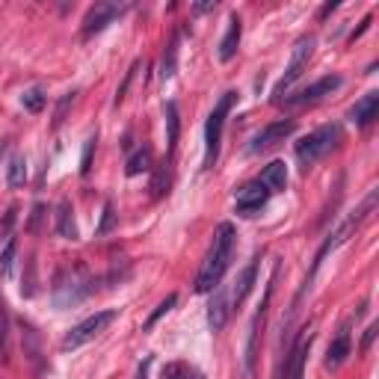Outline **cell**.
Here are the masks:
<instances>
[{"label":"cell","instance_id":"1","mask_svg":"<svg viewBox=\"0 0 379 379\" xmlns=\"http://www.w3.org/2000/svg\"><path fill=\"white\" fill-rule=\"evenodd\" d=\"M234 249H237V229L231 222H220L217 231H213V243L196 276V294H210L222 282V276L234 258Z\"/></svg>","mask_w":379,"mask_h":379},{"label":"cell","instance_id":"2","mask_svg":"<svg viewBox=\"0 0 379 379\" xmlns=\"http://www.w3.org/2000/svg\"><path fill=\"white\" fill-rule=\"evenodd\" d=\"M95 290V279L86 264H74V267H62L54 279V290H50V296H54V306L57 308H71L83 302Z\"/></svg>","mask_w":379,"mask_h":379},{"label":"cell","instance_id":"3","mask_svg":"<svg viewBox=\"0 0 379 379\" xmlns=\"http://www.w3.org/2000/svg\"><path fill=\"white\" fill-rule=\"evenodd\" d=\"M338 143H341V124H338V122L323 124V128L311 131L306 140L296 143V160H299V166H302V169L314 166V163L329 155V151H332Z\"/></svg>","mask_w":379,"mask_h":379},{"label":"cell","instance_id":"4","mask_svg":"<svg viewBox=\"0 0 379 379\" xmlns=\"http://www.w3.org/2000/svg\"><path fill=\"white\" fill-rule=\"evenodd\" d=\"M237 101V92H225L217 107L210 110L208 116V124H205V169H210L213 163L220 157V143H222V128H225V119H229V113Z\"/></svg>","mask_w":379,"mask_h":379},{"label":"cell","instance_id":"5","mask_svg":"<svg viewBox=\"0 0 379 379\" xmlns=\"http://www.w3.org/2000/svg\"><path fill=\"white\" fill-rule=\"evenodd\" d=\"M314 45H317V39H314V36H299V39H296L294 54H290V66H287V71L282 74V80L276 83V90H273V104H282L285 95H287V90L302 78V74H306L308 59H311V54H314Z\"/></svg>","mask_w":379,"mask_h":379},{"label":"cell","instance_id":"6","mask_svg":"<svg viewBox=\"0 0 379 379\" xmlns=\"http://www.w3.org/2000/svg\"><path fill=\"white\" fill-rule=\"evenodd\" d=\"M116 317H119V311H113V308L110 311H95L92 317H86L83 323H78L66 338H62V350H78L83 344H90V341H95Z\"/></svg>","mask_w":379,"mask_h":379},{"label":"cell","instance_id":"7","mask_svg":"<svg viewBox=\"0 0 379 379\" xmlns=\"http://www.w3.org/2000/svg\"><path fill=\"white\" fill-rule=\"evenodd\" d=\"M294 131H296V122H294V119L270 122L267 128H261V131L255 134V140H252V145H249V155H264V151L276 148L279 143H285Z\"/></svg>","mask_w":379,"mask_h":379},{"label":"cell","instance_id":"8","mask_svg":"<svg viewBox=\"0 0 379 379\" xmlns=\"http://www.w3.org/2000/svg\"><path fill=\"white\" fill-rule=\"evenodd\" d=\"M124 12H128V3H95L83 21V39H92V36L104 33L113 21L124 15Z\"/></svg>","mask_w":379,"mask_h":379},{"label":"cell","instance_id":"9","mask_svg":"<svg viewBox=\"0 0 379 379\" xmlns=\"http://www.w3.org/2000/svg\"><path fill=\"white\" fill-rule=\"evenodd\" d=\"M270 196H273V190L264 184L261 178H255V181H249V184H243L237 190L234 208H237V213H243V217H252L255 210H261L264 205H267Z\"/></svg>","mask_w":379,"mask_h":379},{"label":"cell","instance_id":"10","mask_svg":"<svg viewBox=\"0 0 379 379\" xmlns=\"http://www.w3.org/2000/svg\"><path fill=\"white\" fill-rule=\"evenodd\" d=\"M270 296H273V279H270L267 290H264V299H261V306H258V311H255V317H252V323H249V341H246V356H243V371H246V376H252V371H255L258 335H261V323H264V317H267Z\"/></svg>","mask_w":379,"mask_h":379},{"label":"cell","instance_id":"11","mask_svg":"<svg viewBox=\"0 0 379 379\" xmlns=\"http://www.w3.org/2000/svg\"><path fill=\"white\" fill-rule=\"evenodd\" d=\"M341 74H326V78H320L317 83H311L308 90H302L299 95H294V98H285L282 104L285 107H308V104H317L320 98H326V95H332L335 90H341Z\"/></svg>","mask_w":379,"mask_h":379},{"label":"cell","instance_id":"12","mask_svg":"<svg viewBox=\"0 0 379 379\" xmlns=\"http://www.w3.org/2000/svg\"><path fill=\"white\" fill-rule=\"evenodd\" d=\"M231 311H234L231 287L229 285H217V287H213V299H210V306H208V326H210L213 332H220L222 326L229 323Z\"/></svg>","mask_w":379,"mask_h":379},{"label":"cell","instance_id":"13","mask_svg":"<svg viewBox=\"0 0 379 379\" xmlns=\"http://www.w3.org/2000/svg\"><path fill=\"white\" fill-rule=\"evenodd\" d=\"M311 341H314V332L311 329H302V335L296 338L294 350L290 356L285 359V376L282 379H306V359H308V350H311Z\"/></svg>","mask_w":379,"mask_h":379},{"label":"cell","instance_id":"14","mask_svg":"<svg viewBox=\"0 0 379 379\" xmlns=\"http://www.w3.org/2000/svg\"><path fill=\"white\" fill-rule=\"evenodd\" d=\"M376 116H379V92H368L350 110V122L356 124V128H371V124L376 122Z\"/></svg>","mask_w":379,"mask_h":379},{"label":"cell","instance_id":"15","mask_svg":"<svg viewBox=\"0 0 379 379\" xmlns=\"http://www.w3.org/2000/svg\"><path fill=\"white\" fill-rule=\"evenodd\" d=\"M258 255L255 258H252L249 264H246V267L243 270H240V276H237V279L229 285L231 287V302H234V308H240V306H243V299L249 296V290H252V285H255V279H258Z\"/></svg>","mask_w":379,"mask_h":379},{"label":"cell","instance_id":"16","mask_svg":"<svg viewBox=\"0 0 379 379\" xmlns=\"http://www.w3.org/2000/svg\"><path fill=\"white\" fill-rule=\"evenodd\" d=\"M350 326H344L338 335H335V341L329 344V350H326V368L329 371H335V368H341L347 359H350Z\"/></svg>","mask_w":379,"mask_h":379},{"label":"cell","instance_id":"17","mask_svg":"<svg viewBox=\"0 0 379 379\" xmlns=\"http://www.w3.org/2000/svg\"><path fill=\"white\" fill-rule=\"evenodd\" d=\"M240 36H243V21H240V15L234 12V15L229 18V30H225L222 42H220V59H222V62L234 59L237 48H240Z\"/></svg>","mask_w":379,"mask_h":379},{"label":"cell","instance_id":"18","mask_svg":"<svg viewBox=\"0 0 379 379\" xmlns=\"http://www.w3.org/2000/svg\"><path fill=\"white\" fill-rule=\"evenodd\" d=\"M57 234L66 240H78V222H74V210L66 199L57 205Z\"/></svg>","mask_w":379,"mask_h":379},{"label":"cell","instance_id":"19","mask_svg":"<svg viewBox=\"0 0 379 379\" xmlns=\"http://www.w3.org/2000/svg\"><path fill=\"white\" fill-rule=\"evenodd\" d=\"M258 178H261L264 184H267V187L273 190V193H282V190L287 187V166H285L282 160H273L270 166L258 175Z\"/></svg>","mask_w":379,"mask_h":379},{"label":"cell","instance_id":"20","mask_svg":"<svg viewBox=\"0 0 379 379\" xmlns=\"http://www.w3.org/2000/svg\"><path fill=\"white\" fill-rule=\"evenodd\" d=\"M160 379H205V373L190 362H169L166 368L160 371Z\"/></svg>","mask_w":379,"mask_h":379},{"label":"cell","instance_id":"21","mask_svg":"<svg viewBox=\"0 0 379 379\" xmlns=\"http://www.w3.org/2000/svg\"><path fill=\"white\" fill-rule=\"evenodd\" d=\"M175 69H178V33H172V39L166 45V50H163V62H160V78L169 80Z\"/></svg>","mask_w":379,"mask_h":379},{"label":"cell","instance_id":"22","mask_svg":"<svg viewBox=\"0 0 379 379\" xmlns=\"http://www.w3.org/2000/svg\"><path fill=\"white\" fill-rule=\"evenodd\" d=\"M163 116H166V143L169 148L178 145V134H181V119H178V104L169 101L166 110H163Z\"/></svg>","mask_w":379,"mask_h":379},{"label":"cell","instance_id":"23","mask_svg":"<svg viewBox=\"0 0 379 379\" xmlns=\"http://www.w3.org/2000/svg\"><path fill=\"white\" fill-rule=\"evenodd\" d=\"M148 169H151V148L143 145V148H136L134 155H131L128 169H124V172H128L131 178H134V175H143V172H148Z\"/></svg>","mask_w":379,"mask_h":379},{"label":"cell","instance_id":"24","mask_svg":"<svg viewBox=\"0 0 379 379\" xmlns=\"http://www.w3.org/2000/svg\"><path fill=\"white\" fill-rule=\"evenodd\" d=\"M9 187L12 190H18L24 187V181H27V160H24V155H12L9 160Z\"/></svg>","mask_w":379,"mask_h":379},{"label":"cell","instance_id":"25","mask_svg":"<svg viewBox=\"0 0 379 379\" xmlns=\"http://www.w3.org/2000/svg\"><path fill=\"white\" fill-rule=\"evenodd\" d=\"M15 220H18V208L9 205L6 213H3V220H0V249H3L9 240H12V231H15Z\"/></svg>","mask_w":379,"mask_h":379},{"label":"cell","instance_id":"26","mask_svg":"<svg viewBox=\"0 0 379 379\" xmlns=\"http://www.w3.org/2000/svg\"><path fill=\"white\" fill-rule=\"evenodd\" d=\"M21 104L30 113H42V107L48 104V95H45V90H39V86H33V90H27L21 95Z\"/></svg>","mask_w":379,"mask_h":379},{"label":"cell","instance_id":"27","mask_svg":"<svg viewBox=\"0 0 379 379\" xmlns=\"http://www.w3.org/2000/svg\"><path fill=\"white\" fill-rule=\"evenodd\" d=\"M6 352H9V314L3 299H0V362H6Z\"/></svg>","mask_w":379,"mask_h":379},{"label":"cell","instance_id":"28","mask_svg":"<svg viewBox=\"0 0 379 379\" xmlns=\"http://www.w3.org/2000/svg\"><path fill=\"white\" fill-rule=\"evenodd\" d=\"M15 252H18V243H15V237H12L9 243L3 246V252H0V276H9V273H12V264H15Z\"/></svg>","mask_w":379,"mask_h":379},{"label":"cell","instance_id":"29","mask_svg":"<svg viewBox=\"0 0 379 379\" xmlns=\"http://www.w3.org/2000/svg\"><path fill=\"white\" fill-rule=\"evenodd\" d=\"M175 302H178V296H175V294H169L166 299H163L160 306L155 308V314H151V317L145 320V329H151V326H155V323H157V320L163 317V314H166V311H172V306H175Z\"/></svg>","mask_w":379,"mask_h":379},{"label":"cell","instance_id":"30","mask_svg":"<svg viewBox=\"0 0 379 379\" xmlns=\"http://www.w3.org/2000/svg\"><path fill=\"white\" fill-rule=\"evenodd\" d=\"M74 98H78V92H66V95H62V101L57 104V113H54V128H59V124H62V119H66L69 107L74 104Z\"/></svg>","mask_w":379,"mask_h":379},{"label":"cell","instance_id":"31","mask_svg":"<svg viewBox=\"0 0 379 379\" xmlns=\"http://www.w3.org/2000/svg\"><path fill=\"white\" fill-rule=\"evenodd\" d=\"M113 222H116V210H113V205L107 201V205H104V217H101V225H98V234H107L113 229Z\"/></svg>","mask_w":379,"mask_h":379},{"label":"cell","instance_id":"32","mask_svg":"<svg viewBox=\"0 0 379 379\" xmlns=\"http://www.w3.org/2000/svg\"><path fill=\"white\" fill-rule=\"evenodd\" d=\"M92 151H95V136H90V140H86V148H83V163H80V172L83 175H90V163H92Z\"/></svg>","mask_w":379,"mask_h":379},{"label":"cell","instance_id":"33","mask_svg":"<svg viewBox=\"0 0 379 379\" xmlns=\"http://www.w3.org/2000/svg\"><path fill=\"white\" fill-rule=\"evenodd\" d=\"M136 66H140V62H134L131 71L124 74V83L119 86V92H116V104H122V101H124V92H128V86H131V80H134V71H136Z\"/></svg>","mask_w":379,"mask_h":379},{"label":"cell","instance_id":"34","mask_svg":"<svg viewBox=\"0 0 379 379\" xmlns=\"http://www.w3.org/2000/svg\"><path fill=\"white\" fill-rule=\"evenodd\" d=\"M42 213H45V208H42V205H36V208H33V220H30V231H36V229H39V220H42Z\"/></svg>","mask_w":379,"mask_h":379},{"label":"cell","instance_id":"35","mask_svg":"<svg viewBox=\"0 0 379 379\" xmlns=\"http://www.w3.org/2000/svg\"><path fill=\"white\" fill-rule=\"evenodd\" d=\"M373 335H376V326H371L368 332H364V344H362V350H368L371 347V341H373Z\"/></svg>","mask_w":379,"mask_h":379},{"label":"cell","instance_id":"36","mask_svg":"<svg viewBox=\"0 0 379 379\" xmlns=\"http://www.w3.org/2000/svg\"><path fill=\"white\" fill-rule=\"evenodd\" d=\"M148 364H151V359H145V362L140 364V373H136V379H145V376H148Z\"/></svg>","mask_w":379,"mask_h":379},{"label":"cell","instance_id":"37","mask_svg":"<svg viewBox=\"0 0 379 379\" xmlns=\"http://www.w3.org/2000/svg\"><path fill=\"white\" fill-rule=\"evenodd\" d=\"M210 9H217V3H199L196 12H210Z\"/></svg>","mask_w":379,"mask_h":379},{"label":"cell","instance_id":"38","mask_svg":"<svg viewBox=\"0 0 379 379\" xmlns=\"http://www.w3.org/2000/svg\"><path fill=\"white\" fill-rule=\"evenodd\" d=\"M3 151H6V143H0V157H3Z\"/></svg>","mask_w":379,"mask_h":379}]
</instances>
